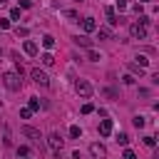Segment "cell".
<instances>
[{"mask_svg": "<svg viewBox=\"0 0 159 159\" xmlns=\"http://www.w3.org/2000/svg\"><path fill=\"white\" fill-rule=\"evenodd\" d=\"M22 134H25L27 139H32V144H40V142H42V134H40L35 127H22Z\"/></svg>", "mask_w": 159, "mask_h": 159, "instance_id": "obj_6", "label": "cell"}, {"mask_svg": "<svg viewBox=\"0 0 159 159\" xmlns=\"http://www.w3.org/2000/svg\"><path fill=\"white\" fill-rule=\"evenodd\" d=\"M129 32H132V37H137V40H144V37H147V27H144V22H132Z\"/></svg>", "mask_w": 159, "mask_h": 159, "instance_id": "obj_5", "label": "cell"}, {"mask_svg": "<svg viewBox=\"0 0 159 159\" xmlns=\"http://www.w3.org/2000/svg\"><path fill=\"white\" fill-rule=\"evenodd\" d=\"M42 45H45L47 50H50V47H55V37H52V35H45V37H42Z\"/></svg>", "mask_w": 159, "mask_h": 159, "instance_id": "obj_14", "label": "cell"}, {"mask_svg": "<svg viewBox=\"0 0 159 159\" xmlns=\"http://www.w3.org/2000/svg\"><path fill=\"white\" fill-rule=\"evenodd\" d=\"M47 144H50V149H52V152H57V154H60V149H62V144H65V142H62V137H60L57 132H50Z\"/></svg>", "mask_w": 159, "mask_h": 159, "instance_id": "obj_4", "label": "cell"}, {"mask_svg": "<svg viewBox=\"0 0 159 159\" xmlns=\"http://www.w3.org/2000/svg\"><path fill=\"white\" fill-rule=\"evenodd\" d=\"M129 70H132V72H134V75H139V77H142V75H144V67H139V65H137V62H132V65H129Z\"/></svg>", "mask_w": 159, "mask_h": 159, "instance_id": "obj_16", "label": "cell"}, {"mask_svg": "<svg viewBox=\"0 0 159 159\" xmlns=\"http://www.w3.org/2000/svg\"><path fill=\"white\" fill-rule=\"evenodd\" d=\"M30 109H32V112H35V109H40V102H37V99H35V97H32V99H30Z\"/></svg>", "mask_w": 159, "mask_h": 159, "instance_id": "obj_23", "label": "cell"}, {"mask_svg": "<svg viewBox=\"0 0 159 159\" xmlns=\"http://www.w3.org/2000/svg\"><path fill=\"white\" fill-rule=\"evenodd\" d=\"M132 124H134L137 129H142V127H144V117H139V114H137V117L132 119Z\"/></svg>", "mask_w": 159, "mask_h": 159, "instance_id": "obj_18", "label": "cell"}, {"mask_svg": "<svg viewBox=\"0 0 159 159\" xmlns=\"http://www.w3.org/2000/svg\"><path fill=\"white\" fill-rule=\"evenodd\" d=\"M30 114H32V109H30V107H25V109H20V117H22V119H27Z\"/></svg>", "mask_w": 159, "mask_h": 159, "instance_id": "obj_20", "label": "cell"}, {"mask_svg": "<svg viewBox=\"0 0 159 159\" xmlns=\"http://www.w3.org/2000/svg\"><path fill=\"white\" fill-rule=\"evenodd\" d=\"M75 42H77L80 47H87V50H89V47L94 45V42H92V40L87 37V35H77V37H75Z\"/></svg>", "mask_w": 159, "mask_h": 159, "instance_id": "obj_10", "label": "cell"}, {"mask_svg": "<svg viewBox=\"0 0 159 159\" xmlns=\"http://www.w3.org/2000/svg\"><path fill=\"white\" fill-rule=\"evenodd\" d=\"M30 5H32L30 0H20V7H30Z\"/></svg>", "mask_w": 159, "mask_h": 159, "instance_id": "obj_29", "label": "cell"}, {"mask_svg": "<svg viewBox=\"0 0 159 159\" xmlns=\"http://www.w3.org/2000/svg\"><path fill=\"white\" fill-rule=\"evenodd\" d=\"M40 60H42V65H47V67H50V65H55V57H52L50 52H45V55H42Z\"/></svg>", "mask_w": 159, "mask_h": 159, "instance_id": "obj_15", "label": "cell"}, {"mask_svg": "<svg viewBox=\"0 0 159 159\" xmlns=\"http://www.w3.org/2000/svg\"><path fill=\"white\" fill-rule=\"evenodd\" d=\"M144 144L147 147H154V137H144Z\"/></svg>", "mask_w": 159, "mask_h": 159, "instance_id": "obj_28", "label": "cell"}, {"mask_svg": "<svg viewBox=\"0 0 159 159\" xmlns=\"http://www.w3.org/2000/svg\"><path fill=\"white\" fill-rule=\"evenodd\" d=\"M75 92L87 99V97H92V84H89L87 80H77V82H75Z\"/></svg>", "mask_w": 159, "mask_h": 159, "instance_id": "obj_3", "label": "cell"}, {"mask_svg": "<svg viewBox=\"0 0 159 159\" xmlns=\"http://www.w3.org/2000/svg\"><path fill=\"white\" fill-rule=\"evenodd\" d=\"M87 57H89V62H99V60H102V57H99V52H97L94 47H89V50H87Z\"/></svg>", "mask_w": 159, "mask_h": 159, "instance_id": "obj_13", "label": "cell"}, {"mask_svg": "<svg viewBox=\"0 0 159 159\" xmlns=\"http://www.w3.org/2000/svg\"><path fill=\"white\" fill-rule=\"evenodd\" d=\"M2 82H5V87H7L10 92H17V89L22 87V77H20L17 72H5V75H2Z\"/></svg>", "mask_w": 159, "mask_h": 159, "instance_id": "obj_1", "label": "cell"}, {"mask_svg": "<svg viewBox=\"0 0 159 159\" xmlns=\"http://www.w3.org/2000/svg\"><path fill=\"white\" fill-rule=\"evenodd\" d=\"M22 50H25L27 55H37V45H35L32 40H25V45H22Z\"/></svg>", "mask_w": 159, "mask_h": 159, "instance_id": "obj_12", "label": "cell"}, {"mask_svg": "<svg viewBox=\"0 0 159 159\" xmlns=\"http://www.w3.org/2000/svg\"><path fill=\"white\" fill-rule=\"evenodd\" d=\"M99 134L102 137H109L112 134V119H102L99 122Z\"/></svg>", "mask_w": 159, "mask_h": 159, "instance_id": "obj_8", "label": "cell"}, {"mask_svg": "<svg viewBox=\"0 0 159 159\" xmlns=\"http://www.w3.org/2000/svg\"><path fill=\"white\" fill-rule=\"evenodd\" d=\"M139 2H149V0H139Z\"/></svg>", "mask_w": 159, "mask_h": 159, "instance_id": "obj_30", "label": "cell"}, {"mask_svg": "<svg viewBox=\"0 0 159 159\" xmlns=\"http://www.w3.org/2000/svg\"><path fill=\"white\" fill-rule=\"evenodd\" d=\"M0 27H2V30H7V27H10V20H5V17H0Z\"/></svg>", "mask_w": 159, "mask_h": 159, "instance_id": "obj_27", "label": "cell"}, {"mask_svg": "<svg viewBox=\"0 0 159 159\" xmlns=\"http://www.w3.org/2000/svg\"><path fill=\"white\" fill-rule=\"evenodd\" d=\"M30 77H32V82H35V84H40V87H47V84H50L47 72H45V70H40V67H32V70H30Z\"/></svg>", "mask_w": 159, "mask_h": 159, "instance_id": "obj_2", "label": "cell"}, {"mask_svg": "<svg viewBox=\"0 0 159 159\" xmlns=\"http://www.w3.org/2000/svg\"><path fill=\"white\" fill-rule=\"evenodd\" d=\"M82 30H84V32H94V30H97L94 17H84V20H82Z\"/></svg>", "mask_w": 159, "mask_h": 159, "instance_id": "obj_9", "label": "cell"}, {"mask_svg": "<svg viewBox=\"0 0 159 159\" xmlns=\"http://www.w3.org/2000/svg\"><path fill=\"white\" fill-rule=\"evenodd\" d=\"M117 142H119L122 147H127V144H129V137H127L124 132H119V134H117Z\"/></svg>", "mask_w": 159, "mask_h": 159, "instance_id": "obj_17", "label": "cell"}, {"mask_svg": "<svg viewBox=\"0 0 159 159\" xmlns=\"http://www.w3.org/2000/svg\"><path fill=\"white\" fill-rule=\"evenodd\" d=\"M122 159H137V154H134L132 149H124V157H122Z\"/></svg>", "mask_w": 159, "mask_h": 159, "instance_id": "obj_21", "label": "cell"}, {"mask_svg": "<svg viewBox=\"0 0 159 159\" xmlns=\"http://www.w3.org/2000/svg\"><path fill=\"white\" fill-rule=\"evenodd\" d=\"M10 17H12V20H17V17H20V10H17V7H12V10H10Z\"/></svg>", "mask_w": 159, "mask_h": 159, "instance_id": "obj_24", "label": "cell"}, {"mask_svg": "<svg viewBox=\"0 0 159 159\" xmlns=\"http://www.w3.org/2000/svg\"><path fill=\"white\" fill-rule=\"evenodd\" d=\"M89 154H92L94 159H104V157H107V149H104L99 142H94V144L89 147Z\"/></svg>", "mask_w": 159, "mask_h": 159, "instance_id": "obj_7", "label": "cell"}, {"mask_svg": "<svg viewBox=\"0 0 159 159\" xmlns=\"http://www.w3.org/2000/svg\"><path fill=\"white\" fill-rule=\"evenodd\" d=\"M137 60H139V62H137V65H139V67H147V62H149V60H147V57H144V55H139V57H137Z\"/></svg>", "mask_w": 159, "mask_h": 159, "instance_id": "obj_22", "label": "cell"}, {"mask_svg": "<svg viewBox=\"0 0 159 159\" xmlns=\"http://www.w3.org/2000/svg\"><path fill=\"white\" fill-rule=\"evenodd\" d=\"M80 134H82V129H80V127H70V137H72V139H77Z\"/></svg>", "mask_w": 159, "mask_h": 159, "instance_id": "obj_19", "label": "cell"}, {"mask_svg": "<svg viewBox=\"0 0 159 159\" xmlns=\"http://www.w3.org/2000/svg\"><path fill=\"white\" fill-rule=\"evenodd\" d=\"M77 2H82V0H77Z\"/></svg>", "mask_w": 159, "mask_h": 159, "instance_id": "obj_31", "label": "cell"}, {"mask_svg": "<svg viewBox=\"0 0 159 159\" xmlns=\"http://www.w3.org/2000/svg\"><path fill=\"white\" fill-rule=\"evenodd\" d=\"M97 37L99 40H112V30L109 27H97Z\"/></svg>", "mask_w": 159, "mask_h": 159, "instance_id": "obj_11", "label": "cell"}, {"mask_svg": "<svg viewBox=\"0 0 159 159\" xmlns=\"http://www.w3.org/2000/svg\"><path fill=\"white\" fill-rule=\"evenodd\" d=\"M15 32H17V37H20V35H22V37H27V27H17Z\"/></svg>", "mask_w": 159, "mask_h": 159, "instance_id": "obj_25", "label": "cell"}, {"mask_svg": "<svg viewBox=\"0 0 159 159\" xmlns=\"http://www.w3.org/2000/svg\"><path fill=\"white\" fill-rule=\"evenodd\" d=\"M89 112H94V107H92V104H84V107H82V114H89Z\"/></svg>", "mask_w": 159, "mask_h": 159, "instance_id": "obj_26", "label": "cell"}]
</instances>
